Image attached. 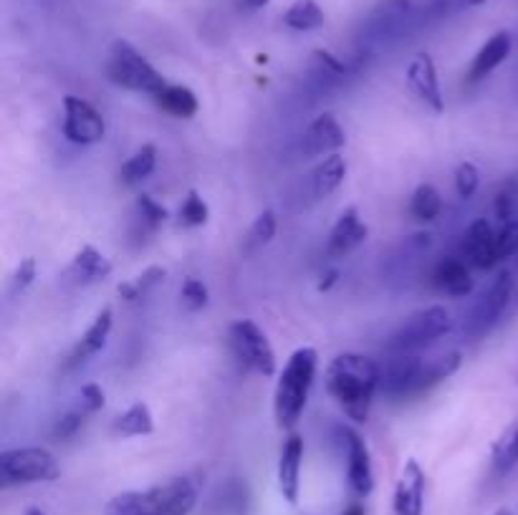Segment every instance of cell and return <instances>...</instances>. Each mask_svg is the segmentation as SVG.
I'll return each mask as SVG.
<instances>
[{
	"label": "cell",
	"mask_w": 518,
	"mask_h": 515,
	"mask_svg": "<svg viewBox=\"0 0 518 515\" xmlns=\"http://www.w3.org/2000/svg\"><path fill=\"white\" fill-rule=\"evenodd\" d=\"M380 379V362H374L364 354L347 351V354L334 356L329 362L324 374V387L344 415L362 425L369 420L374 397L380 392Z\"/></svg>",
	"instance_id": "6da1fadb"
},
{
	"label": "cell",
	"mask_w": 518,
	"mask_h": 515,
	"mask_svg": "<svg viewBox=\"0 0 518 515\" xmlns=\"http://www.w3.org/2000/svg\"><path fill=\"white\" fill-rule=\"evenodd\" d=\"M319 369V351L314 346H301L289 356L284 372L278 374L273 392V417L281 430H294L304 415Z\"/></svg>",
	"instance_id": "7a4b0ae2"
},
{
	"label": "cell",
	"mask_w": 518,
	"mask_h": 515,
	"mask_svg": "<svg viewBox=\"0 0 518 515\" xmlns=\"http://www.w3.org/2000/svg\"><path fill=\"white\" fill-rule=\"evenodd\" d=\"M198 505V488L187 478H172L147 490L114 495L104 515H190Z\"/></svg>",
	"instance_id": "3957f363"
},
{
	"label": "cell",
	"mask_w": 518,
	"mask_h": 515,
	"mask_svg": "<svg viewBox=\"0 0 518 515\" xmlns=\"http://www.w3.org/2000/svg\"><path fill=\"white\" fill-rule=\"evenodd\" d=\"M450 331H453V316L448 308L435 303V306L420 308L407 316L385 341V351L387 354H417V351L438 344Z\"/></svg>",
	"instance_id": "277c9868"
},
{
	"label": "cell",
	"mask_w": 518,
	"mask_h": 515,
	"mask_svg": "<svg viewBox=\"0 0 518 515\" xmlns=\"http://www.w3.org/2000/svg\"><path fill=\"white\" fill-rule=\"evenodd\" d=\"M107 79L114 86H119V89L147 94L152 99L167 86L165 76L145 56L139 54L129 41H114L112 48H109Z\"/></svg>",
	"instance_id": "5b68a950"
},
{
	"label": "cell",
	"mask_w": 518,
	"mask_h": 515,
	"mask_svg": "<svg viewBox=\"0 0 518 515\" xmlns=\"http://www.w3.org/2000/svg\"><path fill=\"white\" fill-rule=\"evenodd\" d=\"M61 475V465L56 455L46 447H11L0 452V485L54 483Z\"/></svg>",
	"instance_id": "8992f818"
},
{
	"label": "cell",
	"mask_w": 518,
	"mask_h": 515,
	"mask_svg": "<svg viewBox=\"0 0 518 515\" xmlns=\"http://www.w3.org/2000/svg\"><path fill=\"white\" fill-rule=\"evenodd\" d=\"M228 344L235 362L258 377H276L278 359L261 326L251 319H238L228 329Z\"/></svg>",
	"instance_id": "52a82bcc"
},
{
	"label": "cell",
	"mask_w": 518,
	"mask_h": 515,
	"mask_svg": "<svg viewBox=\"0 0 518 515\" xmlns=\"http://www.w3.org/2000/svg\"><path fill=\"white\" fill-rule=\"evenodd\" d=\"M61 132L76 147H91V144L104 142L107 137V119L94 104H89L81 96H64V119H61Z\"/></svg>",
	"instance_id": "ba28073f"
},
{
	"label": "cell",
	"mask_w": 518,
	"mask_h": 515,
	"mask_svg": "<svg viewBox=\"0 0 518 515\" xmlns=\"http://www.w3.org/2000/svg\"><path fill=\"white\" fill-rule=\"evenodd\" d=\"M513 288H516V283H513L511 273L508 271L498 273L496 281H493V286L488 288L486 296H483L481 301L473 306V311H470L468 321H465V334L473 336V339L486 336L488 331L501 321L503 311H506L508 303H511L513 298Z\"/></svg>",
	"instance_id": "9c48e42d"
},
{
	"label": "cell",
	"mask_w": 518,
	"mask_h": 515,
	"mask_svg": "<svg viewBox=\"0 0 518 515\" xmlns=\"http://www.w3.org/2000/svg\"><path fill=\"white\" fill-rule=\"evenodd\" d=\"M422 367L425 362L417 354H387L380 364V392L387 399H412Z\"/></svg>",
	"instance_id": "30bf717a"
},
{
	"label": "cell",
	"mask_w": 518,
	"mask_h": 515,
	"mask_svg": "<svg viewBox=\"0 0 518 515\" xmlns=\"http://www.w3.org/2000/svg\"><path fill=\"white\" fill-rule=\"evenodd\" d=\"M344 450H347V483L357 498H367L374 490V468L367 442L352 427H339Z\"/></svg>",
	"instance_id": "8fae6325"
},
{
	"label": "cell",
	"mask_w": 518,
	"mask_h": 515,
	"mask_svg": "<svg viewBox=\"0 0 518 515\" xmlns=\"http://www.w3.org/2000/svg\"><path fill=\"white\" fill-rule=\"evenodd\" d=\"M347 144V132L339 124V119L332 112H324L306 127L301 137V154L314 160V157H329L337 154Z\"/></svg>",
	"instance_id": "7c38bea8"
},
{
	"label": "cell",
	"mask_w": 518,
	"mask_h": 515,
	"mask_svg": "<svg viewBox=\"0 0 518 515\" xmlns=\"http://www.w3.org/2000/svg\"><path fill=\"white\" fill-rule=\"evenodd\" d=\"M369 238V225L364 223L359 210L354 205L342 210V215L334 223L332 233H329V240H326V258L332 261H339V258H347L349 253L359 248L364 240Z\"/></svg>",
	"instance_id": "4fadbf2b"
},
{
	"label": "cell",
	"mask_w": 518,
	"mask_h": 515,
	"mask_svg": "<svg viewBox=\"0 0 518 515\" xmlns=\"http://www.w3.org/2000/svg\"><path fill=\"white\" fill-rule=\"evenodd\" d=\"M407 86H410L412 94H415L425 107L433 109L435 114L445 112V99L443 91H440V79L433 56L417 54L415 59L410 61V66H407Z\"/></svg>",
	"instance_id": "5bb4252c"
},
{
	"label": "cell",
	"mask_w": 518,
	"mask_h": 515,
	"mask_svg": "<svg viewBox=\"0 0 518 515\" xmlns=\"http://www.w3.org/2000/svg\"><path fill=\"white\" fill-rule=\"evenodd\" d=\"M301 462H304V437L299 432H291L278 455V490L289 505L299 503Z\"/></svg>",
	"instance_id": "9a60e30c"
},
{
	"label": "cell",
	"mask_w": 518,
	"mask_h": 515,
	"mask_svg": "<svg viewBox=\"0 0 518 515\" xmlns=\"http://www.w3.org/2000/svg\"><path fill=\"white\" fill-rule=\"evenodd\" d=\"M463 258L470 268L476 271H491L496 263H501L496 250V230L486 218H478L470 223L463 240Z\"/></svg>",
	"instance_id": "2e32d148"
},
{
	"label": "cell",
	"mask_w": 518,
	"mask_h": 515,
	"mask_svg": "<svg viewBox=\"0 0 518 515\" xmlns=\"http://www.w3.org/2000/svg\"><path fill=\"white\" fill-rule=\"evenodd\" d=\"M392 508H395V515H422V508H425V470L412 457L402 465Z\"/></svg>",
	"instance_id": "e0dca14e"
},
{
	"label": "cell",
	"mask_w": 518,
	"mask_h": 515,
	"mask_svg": "<svg viewBox=\"0 0 518 515\" xmlns=\"http://www.w3.org/2000/svg\"><path fill=\"white\" fill-rule=\"evenodd\" d=\"M112 326H114V311L107 306L99 311L97 319L91 321L89 329L81 334V339L76 341L74 349L69 351V356H66V369H76L79 364H84L86 359L99 354V351L107 346L109 334H112Z\"/></svg>",
	"instance_id": "ac0fdd59"
},
{
	"label": "cell",
	"mask_w": 518,
	"mask_h": 515,
	"mask_svg": "<svg viewBox=\"0 0 518 515\" xmlns=\"http://www.w3.org/2000/svg\"><path fill=\"white\" fill-rule=\"evenodd\" d=\"M511 48H513V36L508 31H498L478 48V54L473 56V64L468 69V84H478L483 81L486 76H491L503 61L511 56Z\"/></svg>",
	"instance_id": "d6986e66"
},
{
	"label": "cell",
	"mask_w": 518,
	"mask_h": 515,
	"mask_svg": "<svg viewBox=\"0 0 518 515\" xmlns=\"http://www.w3.org/2000/svg\"><path fill=\"white\" fill-rule=\"evenodd\" d=\"M66 276L74 283H79V286L107 281L112 276V261L94 245H81L74 258H71L69 268H66Z\"/></svg>",
	"instance_id": "ffe728a7"
},
{
	"label": "cell",
	"mask_w": 518,
	"mask_h": 515,
	"mask_svg": "<svg viewBox=\"0 0 518 515\" xmlns=\"http://www.w3.org/2000/svg\"><path fill=\"white\" fill-rule=\"evenodd\" d=\"M433 286L448 296L463 298L473 293L476 281H473L468 263L460 261V258H443L433 271Z\"/></svg>",
	"instance_id": "44dd1931"
},
{
	"label": "cell",
	"mask_w": 518,
	"mask_h": 515,
	"mask_svg": "<svg viewBox=\"0 0 518 515\" xmlns=\"http://www.w3.org/2000/svg\"><path fill=\"white\" fill-rule=\"evenodd\" d=\"M213 515H248L251 513V488L246 480L230 478L213 493L210 500Z\"/></svg>",
	"instance_id": "7402d4cb"
},
{
	"label": "cell",
	"mask_w": 518,
	"mask_h": 515,
	"mask_svg": "<svg viewBox=\"0 0 518 515\" xmlns=\"http://www.w3.org/2000/svg\"><path fill=\"white\" fill-rule=\"evenodd\" d=\"M347 172L349 165L339 152L324 157V160L314 167V172H311V195H314L316 200L334 195V192L344 185V180H347Z\"/></svg>",
	"instance_id": "603a6c76"
},
{
	"label": "cell",
	"mask_w": 518,
	"mask_h": 515,
	"mask_svg": "<svg viewBox=\"0 0 518 515\" xmlns=\"http://www.w3.org/2000/svg\"><path fill=\"white\" fill-rule=\"evenodd\" d=\"M155 432V417L145 402H134L112 420L114 437H147Z\"/></svg>",
	"instance_id": "cb8c5ba5"
},
{
	"label": "cell",
	"mask_w": 518,
	"mask_h": 515,
	"mask_svg": "<svg viewBox=\"0 0 518 515\" xmlns=\"http://www.w3.org/2000/svg\"><path fill=\"white\" fill-rule=\"evenodd\" d=\"M460 364H463V354H460V351H448V354L438 356L435 362L425 364L420 372V379H417L415 384V392H412V399L433 392L440 382H445V379H450L458 372Z\"/></svg>",
	"instance_id": "d4e9b609"
},
{
	"label": "cell",
	"mask_w": 518,
	"mask_h": 515,
	"mask_svg": "<svg viewBox=\"0 0 518 515\" xmlns=\"http://www.w3.org/2000/svg\"><path fill=\"white\" fill-rule=\"evenodd\" d=\"M157 107L175 119H193L200 109V101L190 86L167 84L160 94L155 96Z\"/></svg>",
	"instance_id": "484cf974"
},
{
	"label": "cell",
	"mask_w": 518,
	"mask_h": 515,
	"mask_svg": "<svg viewBox=\"0 0 518 515\" xmlns=\"http://www.w3.org/2000/svg\"><path fill=\"white\" fill-rule=\"evenodd\" d=\"M412 3L410 0H382L380 6L374 8L369 26H372L374 36H387V33L400 31L402 23L410 18Z\"/></svg>",
	"instance_id": "4316f807"
},
{
	"label": "cell",
	"mask_w": 518,
	"mask_h": 515,
	"mask_svg": "<svg viewBox=\"0 0 518 515\" xmlns=\"http://www.w3.org/2000/svg\"><path fill=\"white\" fill-rule=\"evenodd\" d=\"M155 170H157V147L155 144H142V147H139L137 152H134L132 157L122 165V170H119V180H122L127 187H134L139 185V182H145Z\"/></svg>",
	"instance_id": "83f0119b"
},
{
	"label": "cell",
	"mask_w": 518,
	"mask_h": 515,
	"mask_svg": "<svg viewBox=\"0 0 518 515\" xmlns=\"http://www.w3.org/2000/svg\"><path fill=\"white\" fill-rule=\"evenodd\" d=\"M518 465V422L508 425L503 435L498 437L491 450V468L498 478L511 473Z\"/></svg>",
	"instance_id": "f1b7e54d"
},
{
	"label": "cell",
	"mask_w": 518,
	"mask_h": 515,
	"mask_svg": "<svg viewBox=\"0 0 518 515\" xmlns=\"http://www.w3.org/2000/svg\"><path fill=\"white\" fill-rule=\"evenodd\" d=\"M410 213L420 223H433L443 213V195L438 192V187L430 185V182L417 185L410 197Z\"/></svg>",
	"instance_id": "f546056e"
},
{
	"label": "cell",
	"mask_w": 518,
	"mask_h": 515,
	"mask_svg": "<svg viewBox=\"0 0 518 515\" xmlns=\"http://www.w3.org/2000/svg\"><path fill=\"white\" fill-rule=\"evenodd\" d=\"M284 23L291 31L309 33L324 26V11L316 0H294L284 13Z\"/></svg>",
	"instance_id": "4dcf8cb0"
},
{
	"label": "cell",
	"mask_w": 518,
	"mask_h": 515,
	"mask_svg": "<svg viewBox=\"0 0 518 515\" xmlns=\"http://www.w3.org/2000/svg\"><path fill=\"white\" fill-rule=\"evenodd\" d=\"M165 278H167V268L150 266V268H145V271L139 273L137 278H132V281L119 283L117 293H119V298H124L127 303H134V301H139V298H145L147 293L152 291V288L160 286Z\"/></svg>",
	"instance_id": "1f68e13d"
},
{
	"label": "cell",
	"mask_w": 518,
	"mask_h": 515,
	"mask_svg": "<svg viewBox=\"0 0 518 515\" xmlns=\"http://www.w3.org/2000/svg\"><path fill=\"white\" fill-rule=\"evenodd\" d=\"M276 230H278V218L273 210H263L256 220L251 223L248 228L246 240H243V253H256V250L266 248L273 238H276Z\"/></svg>",
	"instance_id": "d6a6232c"
},
{
	"label": "cell",
	"mask_w": 518,
	"mask_h": 515,
	"mask_svg": "<svg viewBox=\"0 0 518 515\" xmlns=\"http://www.w3.org/2000/svg\"><path fill=\"white\" fill-rule=\"evenodd\" d=\"M493 213L501 223H508V220L516 218L518 213V172L508 175L506 180L498 187L496 197H493Z\"/></svg>",
	"instance_id": "836d02e7"
},
{
	"label": "cell",
	"mask_w": 518,
	"mask_h": 515,
	"mask_svg": "<svg viewBox=\"0 0 518 515\" xmlns=\"http://www.w3.org/2000/svg\"><path fill=\"white\" fill-rule=\"evenodd\" d=\"M134 210H137L139 225H142V230H147V233H155V230L162 228V225L167 223V218H170L167 208H162L160 202L152 195H147V192H142V195L137 197Z\"/></svg>",
	"instance_id": "e575fe53"
},
{
	"label": "cell",
	"mask_w": 518,
	"mask_h": 515,
	"mask_svg": "<svg viewBox=\"0 0 518 515\" xmlns=\"http://www.w3.org/2000/svg\"><path fill=\"white\" fill-rule=\"evenodd\" d=\"M210 220L208 202L200 197L198 190H187L185 200L180 205V225L182 228H200Z\"/></svg>",
	"instance_id": "d590c367"
},
{
	"label": "cell",
	"mask_w": 518,
	"mask_h": 515,
	"mask_svg": "<svg viewBox=\"0 0 518 515\" xmlns=\"http://www.w3.org/2000/svg\"><path fill=\"white\" fill-rule=\"evenodd\" d=\"M180 298H182V306H185L190 314H195V311H203V308L210 303V291L200 278L185 276L180 286Z\"/></svg>",
	"instance_id": "8d00e7d4"
},
{
	"label": "cell",
	"mask_w": 518,
	"mask_h": 515,
	"mask_svg": "<svg viewBox=\"0 0 518 515\" xmlns=\"http://www.w3.org/2000/svg\"><path fill=\"white\" fill-rule=\"evenodd\" d=\"M453 185H455V195L460 200H470V197L478 192V185H481V172L473 162H460L455 167V175H453Z\"/></svg>",
	"instance_id": "74e56055"
},
{
	"label": "cell",
	"mask_w": 518,
	"mask_h": 515,
	"mask_svg": "<svg viewBox=\"0 0 518 515\" xmlns=\"http://www.w3.org/2000/svg\"><path fill=\"white\" fill-rule=\"evenodd\" d=\"M86 417H89V415H86L84 409H81L79 404H76L74 409H69V412H64V415H61L59 420H56L54 430H51V437H54L56 442L71 440V437L79 435L81 427L86 425Z\"/></svg>",
	"instance_id": "f35d334b"
},
{
	"label": "cell",
	"mask_w": 518,
	"mask_h": 515,
	"mask_svg": "<svg viewBox=\"0 0 518 515\" xmlns=\"http://www.w3.org/2000/svg\"><path fill=\"white\" fill-rule=\"evenodd\" d=\"M36 273H38V266H36V258H23L21 263L16 266V271H13L11 281H8V296H21V293H26L28 288L33 286V281H36Z\"/></svg>",
	"instance_id": "ab89813d"
},
{
	"label": "cell",
	"mask_w": 518,
	"mask_h": 515,
	"mask_svg": "<svg viewBox=\"0 0 518 515\" xmlns=\"http://www.w3.org/2000/svg\"><path fill=\"white\" fill-rule=\"evenodd\" d=\"M496 250L498 258L506 261V258H513L518 255V220H508V223H501V228L496 230Z\"/></svg>",
	"instance_id": "60d3db41"
},
{
	"label": "cell",
	"mask_w": 518,
	"mask_h": 515,
	"mask_svg": "<svg viewBox=\"0 0 518 515\" xmlns=\"http://www.w3.org/2000/svg\"><path fill=\"white\" fill-rule=\"evenodd\" d=\"M79 404L81 409H84L86 415H97L99 409H104V404H107V394H104V389L99 387V384H84V387L79 389Z\"/></svg>",
	"instance_id": "b9f144b4"
},
{
	"label": "cell",
	"mask_w": 518,
	"mask_h": 515,
	"mask_svg": "<svg viewBox=\"0 0 518 515\" xmlns=\"http://www.w3.org/2000/svg\"><path fill=\"white\" fill-rule=\"evenodd\" d=\"M314 61L319 64V71L324 76H344L347 74V66L332 54V51H326V48H316L314 51Z\"/></svg>",
	"instance_id": "7bdbcfd3"
},
{
	"label": "cell",
	"mask_w": 518,
	"mask_h": 515,
	"mask_svg": "<svg viewBox=\"0 0 518 515\" xmlns=\"http://www.w3.org/2000/svg\"><path fill=\"white\" fill-rule=\"evenodd\" d=\"M455 0H428V8H425V13H428V18H440L445 16V13L453 8Z\"/></svg>",
	"instance_id": "ee69618b"
},
{
	"label": "cell",
	"mask_w": 518,
	"mask_h": 515,
	"mask_svg": "<svg viewBox=\"0 0 518 515\" xmlns=\"http://www.w3.org/2000/svg\"><path fill=\"white\" fill-rule=\"evenodd\" d=\"M337 281H339V271H326L324 276H321V281H319V286H316V291L319 293H326V291H332L334 286H337Z\"/></svg>",
	"instance_id": "f6af8a7d"
},
{
	"label": "cell",
	"mask_w": 518,
	"mask_h": 515,
	"mask_svg": "<svg viewBox=\"0 0 518 515\" xmlns=\"http://www.w3.org/2000/svg\"><path fill=\"white\" fill-rule=\"evenodd\" d=\"M248 8H253V11H258V8H266L271 0H243Z\"/></svg>",
	"instance_id": "bcb514c9"
},
{
	"label": "cell",
	"mask_w": 518,
	"mask_h": 515,
	"mask_svg": "<svg viewBox=\"0 0 518 515\" xmlns=\"http://www.w3.org/2000/svg\"><path fill=\"white\" fill-rule=\"evenodd\" d=\"M342 515H364V505H359V503H354V505H349L347 510H344Z\"/></svg>",
	"instance_id": "7dc6e473"
},
{
	"label": "cell",
	"mask_w": 518,
	"mask_h": 515,
	"mask_svg": "<svg viewBox=\"0 0 518 515\" xmlns=\"http://www.w3.org/2000/svg\"><path fill=\"white\" fill-rule=\"evenodd\" d=\"M26 515H46V513H43L41 508H28V510H26Z\"/></svg>",
	"instance_id": "c3c4849f"
},
{
	"label": "cell",
	"mask_w": 518,
	"mask_h": 515,
	"mask_svg": "<svg viewBox=\"0 0 518 515\" xmlns=\"http://www.w3.org/2000/svg\"><path fill=\"white\" fill-rule=\"evenodd\" d=\"M465 3H468V6H483L486 0H465Z\"/></svg>",
	"instance_id": "681fc988"
},
{
	"label": "cell",
	"mask_w": 518,
	"mask_h": 515,
	"mask_svg": "<svg viewBox=\"0 0 518 515\" xmlns=\"http://www.w3.org/2000/svg\"><path fill=\"white\" fill-rule=\"evenodd\" d=\"M493 515H513V513L508 508H501V510H496V513H493Z\"/></svg>",
	"instance_id": "f907efd6"
}]
</instances>
